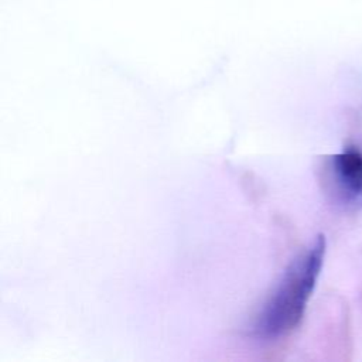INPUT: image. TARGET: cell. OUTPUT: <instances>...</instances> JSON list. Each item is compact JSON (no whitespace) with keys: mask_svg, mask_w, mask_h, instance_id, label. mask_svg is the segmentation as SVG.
<instances>
[{"mask_svg":"<svg viewBox=\"0 0 362 362\" xmlns=\"http://www.w3.org/2000/svg\"><path fill=\"white\" fill-rule=\"evenodd\" d=\"M325 255V238L318 235L313 245L287 267L281 281L257 314L252 334L276 339L297 327L315 287Z\"/></svg>","mask_w":362,"mask_h":362,"instance_id":"obj_1","label":"cell"},{"mask_svg":"<svg viewBox=\"0 0 362 362\" xmlns=\"http://www.w3.org/2000/svg\"><path fill=\"white\" fill-rule=\"evenodd\" d=\"M331 171L345 204L362 206V153L356 148H346L331 158Z\"/></svg>","mask_w":362,"mask_h":362,"instance_id":"obj_2","label":"cell"}]
</instances>
